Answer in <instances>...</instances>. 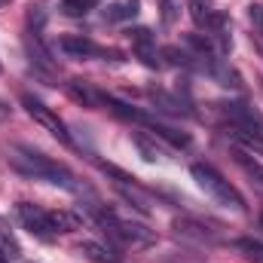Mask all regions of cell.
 <instances>
[{
    "mask_svg": "<svg viewBox=\"0 0 263 263\" xmlns=\"http://www.w3.org/2000/svg\"><path fill=\"white\" fill-rule=\"evenodd\" d=\"M22 107H25V110H28V114H31V117H34V120H37L43 129L49 132L52 138H59L62 144L73 147V138H70V132H67L65 120H62V117H59L52 107H46V104H43L40 98H34L31 92H25V95H22Z\"/></svg>",
    "mask_w": 263,
    "mask_h": 263,
    "instance_id": "3957f363",
    "label": "cell"
},
{
    "mask_svg": "<svg viewBox=\"0 0 263 263\" xmlns=\"http://www.w3.org/2000/svg\"><path fill=\"white\" fill-rule=\"evenodd\" d=\"M0 263H9V260H6V257H0Z\"/></svg>",
    "mask_w": 263,
    "mask_h": 263,
    "instance_id": "603a6c76",
    "label": "cell"
},
{
    "mask_svg": "<svg viewBox=\"0 0 263 263\" xmlns=\"http://www.w3.org/2000/svg\"><path fill=\"white\" fill-rule=\"evenodd\" d=\"M138 9H141L138 0H117V3H110L104 9V18L107 22H126V18H135L138 15Z\"/></svg>",
    "mask_w": 263,
    "mask_h": 263,
    "instance_id": "4fadbf2b",
    "label": "cell"
},
{
    "mask_svg": "<svg viewBox=\"0 0 263 263\" xmlns=\"http://www.w3.org/2000/svg\"><path fill=\"white\" fill-rule=\"evenodd\" d=\"M77 251H80L83 257L95 260V263H120V254H117L114 248H107V245H101V242H92V239L80 242V245H77Z\"/></svg>",
    "mask_w": 263,
    "mask_h": 263,
    "instance_id": "9c48e42d",
    "label": "cell"
},
{
    "mask_svg": "<svg viewBox=\"0 0 263 263\" xmlns=\"http://www.w3.org/2000/svg\"><path fill=\"white\" fill-rule=\"evenodd\" d=\"M95 3H98V0H65V9L70 15H86Z\"/></svg>",
    "mask_w": 263,
    "mask_h": 263,
    "instance_id": "44dd1931",
    "label": "cell"
},
{
    "mask_svg": "<svg viewBox=\"0 0 263 263\" xmlns=\"http://www.w3.org/2000/svg\"><path fill=\"white\" fill-rule=\"evenodd\" d=\"M223 117H227V129H239V132H248L254 138H263V117L245 101H227L220 104Z\"/></svg>",
    "mask_w": 263,
    "mask_h": 263,
    "instance_id": "277c9868",
    "label": "cell"
},
{
    "mask_svg": "<svg viewBox=\"0 0 263 263\" xmlns=\"http://www.w3.org/2000/svg\"><path fill=\"white\" fill-rule=\"evenodd\" d=\"M67 92H70V98L80 101L83 107H98V104H101V101H98V92L89 89V86L80 83V80H70V83H67Z\"/></svg>",
    "mask_w": 263,
    "mask_h": 263,
    "instance_id": "5bb4252c",
    "label": "cell"
},
{
    "mask_svg": "<svg viewBox=\"0 0 263 263\" xmlns=\"http://www.w3.org/2000/svg\"><path fill=\"white\" fill-rule=\"evenodd\" d=\"M187 6H190V18H193V25L208 31V25H211V18H214V9L208 6V0H187Z\"/></svg>",
    "mask_w": 263,
    "mask_h": 263,
    "instance_id": "e0dca14e",
    "label": "cell"
},
{
    "mask_svg": "<svg viewBox=\"0 0 263 263\" xmlns=\"http://www.w3.org/2000/svg\"><path fill=\"white\" fill-rule=\"evenodd\" d=\"M132 46H135V55L144 62L147 67H159V59H156V40L150 34V28H135L129 31Z\"/></svg>",
    "mask_w": 263,
    "mask_h": 263,
    "instance_id": "ba28073f",
    "label": "cell"
},
{
    "mask_svg": "<svg viewBox=\"0 0 263 263\" xmlns=\"http://www.w3.org/2000/svg\"><path fill=\"white\" fill-rule=\"evenodd\" d=\"M15 211H18V220L25 223V230H28L31 236H37V239H43V242H49V239L55 236V230H52V220H49V211H46V208L31 205V202H18V205H15Z\"/></svg>",
    "mask_w": 263,
    "mask_h": 263,
    "instance_id": "5b68a950",
    "label": "cell"
},
{
    "mask_svg": "<svg viewBox=\"0 0 263 263\" xmlns=\"http://www.w3.org/2000/svg\"><path fill=\"white\" fill-rule=\"evenodd\" d=\"M0 257H6V260L22 257V248H18V242H15V236H12V230L6 227L3 217H0Z\"/></svg>",
    "mask_w": 263,
    "mask_h": 263,
    "instance_id": "9a60e30c",
    "label": "cell"
},
{
    "mask_svg": "<svg viewBox=\"0 0 263 263\" xmlns=\"http://www.w3.org/2000/svg\"><path fill=\"white\" fill-rule=\"evenodd\" d=\"M248 9H251V18H254L257 25H263V6H257V3H251Z\"/></svg>",
    "mask_w": 263,
    "mask_h": 263,
    "instance_id": "7402d4cb",
    "label": "cell"
},
{
    "mask_svg": "<svg viewBox=\"0 0 263 263\" xmlns=\"http://www.w3.org/2000/svg\"><path fill=\"white\" fill-rule=\"evenodd\" d=\"M6 162L18 172V175H25V178H34V181H46V184H55V187H65L70 193H77V196H92V190L86 187V184H80L77 181V175L65 168L62 162H55V159H49V156H43L40 150H34V147H25V144H15L9 153H6Z\"/></svg>",
    "mask_w": 263,
    "mask_h": 263,
    "instance_id": "6da1fadb",
    "label": "cell"
},
{
    "mask_svg": "<svg viewBox=\"0 0 263 263\" xmlns=\"http://www.w3.org/2000/svg\"><path fill=\"white\" fill-rule=\"evenodd\" d=\"M132 144L138 147V153H141L147 162H159V159H165V150L156 144V138H147L144 132H132Z\"/></svg>",
    "mask_w": 263,
    "mask_h": 263,
    "instance_id": "7c38bea8",
    "label": "cell"
},
{
    "mask_svg": "<svg viewBox=\"0 0 263 263\" xmlns=\"http://www.w3.org/2000/svg\"><path fill=\"white\" fill-rule=\"evenodd\" d=\"M159 15H162V25H175V18H178V3H175V0H159Z\"/></svg>",
    "mask_w": 263,
    "mask_h": 263,
    "instance_id": "ffe728a7",
    "label": "cell"
},
{
    "mask_svg": "<svg viewBox=\"0 0 263 263\" xmlns=\"http://www.w3.org/2000/svg\"><path fill=\"white\" fill-rule=\"evenodd\" d=\"M260 223H263V214H260Z\"/></svg>",
    "mask_w": 263,
    "mask_h": 263,
    "instance_id": "cb8c5ba5",
    "label": "cell"
},
{
    "mask_svg": "<svg viewBox=\"0 0 263 263\" xmlns=\"http://www.w3.org/2000/svg\"><path fill=\"white\" fill-rule=\"evenodd\" d=\"M175 233L178 236H184V239H190V242H199V245H217L220 242V236L214 233V230H208L205 223H199L193 217H175Z\"/></svg>",
    "mask_w": 263,
    "mask_h": 263,
    "instance_id": "52a82bcc",
    "label": "cell"
},
{
    "mask_svg": "<svg viewBox=\"0 0 263 263\" xmlns=\"http://www.w3.org/2000/svg\"><path fill=\"white\" fill-rule=\"evenodd\" d=\"M236 248H239V251H242L251 263H263V242H260V239H251V236L236 239Z\"/></svg>",
    "mask_w": 263,
    "mask_h": 263,
    "instance_id": "d6986e66",
    "label": "cell"
},
{
    "mask_svg": "<svg viewBox=\"0 0 263 263\" xmlns=\"http://www.w3.org/2000/svg\"><path fill=\"white\" fill-rule=\"evenodd\" d=\"M190 175H193V181H196L214 202H220V205H227V208H233V211H245L242 193H239L214 165H208V162H193V165H190Z\"/></svg>",
    "mask_w": 263,
    "mask_h": 263,
    "instance_id": "7a4b0ae2",
    "label": "cell"
},
{
    "mask_svg": "<svg viewBox=\"0 0 263 263\" xmlns=\"http://www.w3.org/2000/svg\"><path fill=\"white\" fill-rule=\"evenodd\" d=\"M150 98H153V104H156V110H165V114H187V107L178 101V98H172V95H165V92H159V89H150Z\"/></svg>",
    "mask_w": 263,
    "mask_h": 263,
    "instance_id": "ac0fdd59",
    "label": "cell"
},
{
    "mask_svg": "<svg viewBox=\"0 0 263 263\" xmlns=\"http://www.w3.org/2000/svg\"><path fill=\"white\" fill-rule=\"evenodd\" d=\"M49 220H52V230L55 233H73L83 223V217L73 214V211H49Z\"/></svg>",
    "mask_w": 263,
    "mask_h": 263,
    "instance_id": "2e32d148",
    "label": "cell"
},
{
    "mask_svg": "<svg viewBox=\"0 0 263 263\" xmlns=\"http://www.w3.org/2000/svg\"><path fill=\"white\" fill-rule=\"evenodd\" d=\"M233 159L242 165V172H245L251 181H257V184L263 187V162L257 159V156H251L245 147H236V144H233Z\"/></svg>",
    "mask_w": 263,
    "mask_h": 263,
    "instance_id": "30bf717a",
    "label": "cell"
},
{
    "mask_svg": "<svg viewBox=\"0 0 263 263\" xmlns=\"http://www.w3.org/2000/svg\"><path fill=\"white\" fill-rule=\"evenodd\" d=\"M150 132H153V138L159 135V138H162V141H168L172 147H190V135H187V132H178L175 126L162 123L159 117H156V120L150 123Z\"/></svg>",
    "mask_w": 263,
    "mask_h": 263,
    "instance_id": "8fae6325",
    "label": "cell"
},
{
    "mask_svg": "<svg viewBox=\"0 0 263 263\" xmlns=\"http://www.w3.org/2000/svg\"><path fill=\"white\" fill-rule=\"evenodd\" d=\"M59 49L70 55V59H92V55H104V59H114V62H123V52L120 49H101V46H95L89 37H83V34H67L59 40Z\"/></svg>",
    "mask_w": 263,
    "mask_h": 263,
    "instance_id": "8992f818",
    "label": "cell"
}]
</instances>
